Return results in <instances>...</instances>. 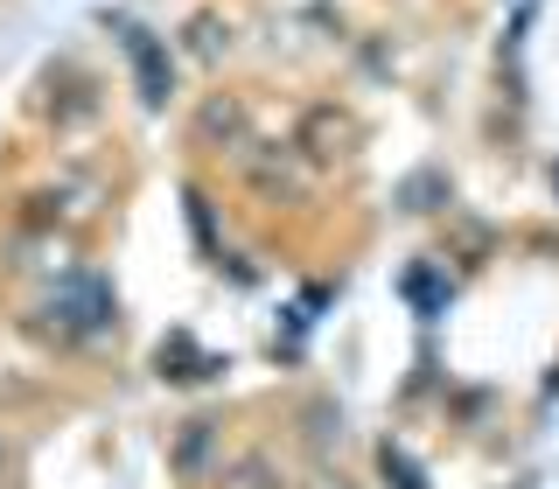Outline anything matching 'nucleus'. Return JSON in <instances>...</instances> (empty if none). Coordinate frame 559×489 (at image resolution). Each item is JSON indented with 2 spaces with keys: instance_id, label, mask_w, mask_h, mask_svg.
<instances>
[{
  "instance_id": "f257e3e1",
  "label": "nucleus",
  "mask_w": 559,
  "mask_h": 489,
  "mask_svg": "<svg viewBox=\"0 0 559 489\" xmlns=\"http://www.w3.org/2000/svg\"><path fill=\"white\" fill-rule=\"evenodd\" d=\"M0 454H8V448H0Z\"/></svg>"
}]
</instances>
